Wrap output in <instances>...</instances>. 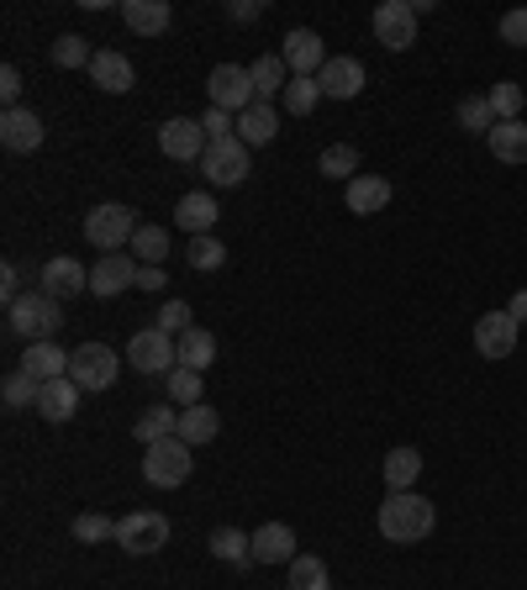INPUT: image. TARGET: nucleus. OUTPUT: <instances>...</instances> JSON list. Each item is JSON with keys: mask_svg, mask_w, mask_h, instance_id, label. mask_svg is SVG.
I'll use <instances>...</instances> for the list:
<instances>
[{"mask_svg": "<svg viewBox=\"0 0 527 590\" xmlns=\"http://www.w3.org/2000/svg\"><path fill=\"white\" fill-rule=\"evenodd\" d=\"M22 369L37 385H49V379H69V348H58V343H26V354H22Z\"/></svg>", "mask_w": 527, "mask_h": 590, "instance_id": "obj_20", "label": "nucleus"}, {"mask_svg": "<svg viewBox=\"0 0 527 590\" xmlns=\"http://www.w3.org/2000/svg\"><path fill=\"white\" fill-rule=\"evenodd\" d=\"M174 348H180V364H185V369H201V375H206V369L216 364V337L206 328L180 332V337H174Z\"/></svg>", "mask_w": 527, "mask_h": 590, "instance_id": "obj_29", "label": "nucleus"}, {"mask_svg": "<svg viewBox=\"0 0 527 590\" xmlns=\"http://www.w3.org/2000/svg\"><path fill=\"white\" fill-rule=\"evenodd\" d=\"M0 142H6V153H37L43 148V117L37 111H6L0 117Z\"/></svg>", "mask_w": 527, "mask_h": 590, "instance_id": "obj_16", "label": "nucleus"}, {"mask_svg": "<svg viewBox=\"0 0 527 590\" xmlns=\"http://www.w3.org/2000/svg\"><path fill=\"white\" fill-rule=\"evenodd\" d=\"M37 285L49 290L53 301H64V296H79V290H90V269H85L79 259H69V254H64V259H49V264H43Z\"/></svg>", "mask_w": 527, "mask_h": 590, "instance_id": "obj_17", "label": "nucleus"}, {"mask_svg": "<svg viewBox=\"0 0 527 590\" xmlns=\"http://www.w3.org/2000/svg\"><path fill=\"white\" fill-rule=\"evenodd\" d=\"M348 212L354 216H375L390 206V180H380V174H359V180H348Z\"/></svg>", "mask_w": 527, "mask_h": 590, "instance_id": "obj_23", "label": "nucleus"}, {"mask_svg": "<svg viewBox=\"0 0 527 590\" xmlns=\"http://www.w3.org/2000/svg\"><path fill=\"white\" fill-rule=\"evenodd\" d=\"M201 127H206V138H238V117H227V111H206V117H201Z\"/></svg>", "mask_w": 527, "mask_h": 590, "instance_id": "obj_46", "label": "nucleus"}, {"mask_svg": "<svg viewBox=\"0 0 527 590\" xmlns=\"http://www.w3.org/2000/svg\"><path fill=\"white\" fill-rule=\"evenodd\" d=\"M432 533V501L417 491H390L380 506V538L385 544H422Z\"/></svg>", "mask_w": 527, "mask_h": 590, "instance_id": "obj_1", "label": "nucleus"}, {"mask_svg": "<svg viewBox=\"0 0 527 590\" xmlns=\"http://www.w3.org/2000/svg\"><path fill=\"white\" fill-rule=\"evenodd\" d=\"M506 311H512L517 322H527V290H517V296H512V307H506Z\"/></svg>", "mask_w": 527, "mask_h": 590, "instance_id": "obj_51", "label": "nucleus"}, {"mask_svg": "<svg viewBox=\"0 0 527 590\" xmlns=\"http://www.w3.org/2000/svg\"><path fill=\"white\" fill-rule=\"evenodd\" d=\"M127 254H132V259H143V264H164V254H169V233H164V227H153V222H143Z\"/></svg>", "mask_w": 527, "mask_h": 590, "instance_id": "obj_37", "label": "nucleus"}, {"mask_svg": "<svg viewBox=\"0 0 527 590\" xmlns=\"http://www.w3.org/2000/svg\"><path fill=\"white\" fill-rule=\"evenodd\" d=\"M206 148H212V138H206V127H201L195 117H169L164 127H159V153L174 159V164L206 159Z\"/></svg>", "mask_w": 527, "mask_h": 590, "instance_id": "obj_9", "label": "nucleus"}, {"mask_svg": "<svg viewBox=\"0 0 527 590\" xmlns=\"http://www.w3.org/2000/svg\"><path fill=\"white\" fill-rule=\"evenodd\" d=\"M164 285H169L164 264H143V269H138V290H148V296H164Z\"/></svg>", "mask_w": 527, "mask_h": 590, "instance_id": "obj_47", "label": "nucleus"}, {"mask_svg": "<svg viewBox=\"0 0 527 590\" xmlns=\"http://www.w3.org/2000/svg\"><path fill=\"white\" fill-rule=\"evenodd\" d=\"M79 385L74 379H49L43 390H37V417L43 422H74V411H79Z\"/></svg>", "mask_w": 527, "mask_h": 590, "instance_id": "obj_21", "label": "nucleus"}, {"mask_svg": "<svg viewBox=\"0 0 527 590\" xmlns=\"http://www.w3.org/2000/svg\"><path fill=\"white\" fill-rule=\"evenodd\" d=\"M143 480H148V485H159V491L185 485V480H191V443H180V438L148 443V453H143Z\"/></svg>", "mask_w": 527, "mask_h": 590, "instance_id": "obj_6", "label": "nucleus"}, {"mask_svg": "<svg viewBox=\"0 0 527 590\" xmlns=\"http://www.w3.org/2000/svg\"><path fill=\"white\" fill-rule=\"evenodd\" d=\"M485 100H491V111H496V121H523V85H512V79H502V85H496V90L485 95Z\"/></svg>", "mask_w": 527, "mask_h": 590, "instance_id": "obj_42", "label": "nucleus"}, {"mask_svg": "<svg viewBox=\"0 0 527 590\" xmlns=\"http://www.w3.org/2000/svg\"><path fill=\"white\" fill-rule=\"evenodd\" d=\"M517 332H523V322L512 317V311H485L475 322V354L480 358H512V348H517Z\"/></svg>", "mask_w": 527, "mask_h": 590, "instance_id": "obj_12", "label": "nucleus"}, {"mask_svg": "<svg viewBox=\"0 0 527 590\" xmlns=\"http://www.w3.org/2000/svg\"><path fill=\"white\" fill-rule=\"evenodd\" d=\"M216 432H222V417L201 401V406H185V411H180V432H174V438L191 443V449H201V443H212Z\"/></svg>", "mask_w": 527, "mask_h": 590, "instance_id": "obj_26", "label": "nucleus"}, {"mask_svg": "<svg viewBox=\"0 0 527 590\" xmlns=\"http://www.w3.org/2000/svg\"><path fill=\"white\" fill-rule=\"evenodd\" d=\"M316 100H322V85H316L312 74H290V85H286V111L290 117H312Z\"/></svg>", "mask_w": 527, "mask_h": 590, "instance_id": "obj_33", "label": "nucleus"}, {"mask_svg": "<svg viewBox=\"0 0 527 590\" xmlns=\"http://www.w3.org/2000/svg\"><path fill=\"white\" fill-rule=\"evenodd\" d=\"M286 69L290 74H322V64H327V47H322V37H316L312 26H295V32H286Z\"/></svg>", "mask_w": 527, "mask_h": 590, "instance_id": "obj_14", "label": "nucleus"}, {"mask_svg": "<svg viewBox=\"0 0 527 590\" xmlns=\"http://www.w3.org/2000/svg\"><path fill=\"white\" fill-rule=\"evenodd\" d=\"M127 364H132L138 375L164 379L169 369H180V348H174V337H169L164 328H143L132 343H127Z\"/></svg>", "mask_w": 527, "mask_h": 590, "instance_id": "obj_7", "label": "nucleus"}, {"mask_svg": "<svg viewBox=\"0 0 527 590\" xmlns=\"http://www.w3.org/2000/svg\"><path fill=\"white\" fill-rule=\"evenodd\" d=\"M354 169H359V148H354V142H333V148L322 153V174H327V180H359Z\"/></svg>", "mask_w": 527, "mask_h": 590, "instance_id": "obj_40", "label": "nucleus"}, {"mask_svg": "<svg viewBox=\"0 0 527 590\" xmlns=\"http://www.w3.org/2000/svg\"><path fill=\"white\" fill-rule=\"evenodd\" d=\"M254 559L259 565H290L295 559V533H290L286 522H264L259 533H254Z\"/></svg>", "mask_w": 527, "mask_h": 590, "instance_id": "obj_22", "label": "nucleus"}, {"mask_svg": "<svg viewBox=\"0 0 527 590\" xmlns=\"http://www.w3.org/2000/svg\"><path fill=\"white\" fill-rule=\"evenodd\" d=\"M159 328H164L169 337H174V332H191L195 328L191 307H185V301H164V307H159Z\"/></svg>", "mask_w": 527, "mask_h": 590, "instance_id": "obj_44", "label": "nucleus"}, {"mask_svg": "<svg viewBox=\"0 0 527 590\" xmlns=\"http://www.w3.org/2000/svg\"><path fill=\"white\" fill-rule=\"evenodd\" d=\"M316 85H322L327 100H354L364 90V64L359 58H327L322 74H316Z\"/></svg>", "mask_w": 527, "mask_h": 590, "instance_id": "obj_18", "label": "nucleus"}, {"mask_svg": "<svg viewBox=\"0 0 527 590\" xmlns=\"http://www.w3.org/2000/svg\"><path fill=\"white\" fill-rule=\"evenodd\" d=\"M275 132H280V111H275L269 100L248 106V111L238 117V138L248 142V148H264V142H275Z\"/></svg>", "mask_w": 527, "mask_h": 590, "instance_id": "obj_25", "label": "nucleus"}, {"mask_svg": "<svg viewBox=\"0 0 527 590\" xmlns=\"http://www.w3.org/2000/svg\"><path fill=\"white\" fill-rule=\"evenodd\" d=\"M121 22L132 26L138 37H164L174 11H169V0H121Z\"/></svg>", "mask_w": 527, "mask_h": 590, "instance_id": "obj_19", "label": "nucleus"}, {"mask_svg": "<svg viewBox=\"0 0 527 590\" xmlns=\"http://www.w3.org/2000/svg\"><path fill=\"white\" fill-rule=\"evenodd\" d=\"M454 117H459L464 132H480V138H491V127H496V111H491V100H485V95H464Z\"/></svg>", "mask_w": 527, "mask_h": 590, "instance_id": "obj_34", "label": "nucleus"}, {"mask_svg": "<svg viewBox=\"0 0 527 590\" xmlns=\"http://www.w3.org/2000/svg\"><path fill=\"white\" fill-rule=\"evenodd\" d=\"M74 538L79 544H117V522L100 517V512H79L74 517Z\"/></svg>", "mask_w": 527, "mask_h": 590, "instance_id": "obj_41", "label": "nucleus"}, {"mask_svg": "<svg viewBox=\"0 0 527 590\" xmlns=\"http://www.w3.org/2000/svg\"><path fill=\"white\" fill-rule=\"evenodd\" d=\"M248 74H254V90H259V100H269V95H286L290 85V69L280 53H264V58H254L248 64Z\"/></svg>", "mask_w": 527, "mask_h": 590, "instance_id": "obj_30", "label": "nucleus"}, {"mask_svg": "<svg viewBox=\"0 0 527 590\" xmlns=\"http://www.w3.org/2000/svg\"><path fill=\"white\" fill-rule=\"evenodd\" d=\"M380 470H385V485H390V491H411L417 474H422V453L417 449H390Z\"/></svg>", "mask_w": 527, "mask_h": 590, "instance_id": "obj_31", "label": "nucleus"}, {"mask_svg": "<svg viewBox=\"0 0 527 590\" xmlns=\"http://www.w3.org/2000/svg\"><path fill=\"white\" fill-rule=\"evenodd\" d=\"M0 296H6V307H11V301H22V269H17L11 259L0 264Z\"/></svg>", "mask_w": 527, "mask_h": 590, "instance_id": "obj_48", "label": "nucleus"}, {"mask_svg": "<svg viewBox=\"0 0 527 590\" xmlns=\"http://www.w3.org/2000/svg\"><path fill=\"white\" fill-rule=\"evenodd\" d=\"M138 269L143 264L132 254H100V264L90 269V296H121V290H138Z\"/></svg>", "mask_w": 527, "mask_h": 590, "instance_id": "obj_13", "label": "nucleus"}, {"mask_svg": "<svg viewBox=\"0 0 527 590\" xmlns=\"http://www.w3.org/2000/svg\"><path fill=\"white\" fill-rule=\"evenodd\" d=\"M164 544H169V517H159V512H127V517H117V548H127V554H159Z\"/></svg>", "mask_w": 527, "mask_h": 590, "instance_id": "obj_11", "label": "nucleus"}, {"mask_svg": "<svg viewBox=\"0 0 527 590\" xmlns=\"http://www.w3.org/2000/svg\"><path fill=\"white\" fill-rule=\"evenodd\" d=\"M201 385H206V379H201V369H185V364L164 375V390H169V401H174V406H201Z\"/></svg>", "mask_w": 527, "mask_h": 590, "instance_id": "obj_35", "label": "nucleus"}, {"mask_svg": "<svg viewBox=\"0 0 527 590\" xmlns=\"http://www.w3.org/2000/svg\"><path fill=\"white\" fill-rule=\"evenodd\" d=\"M0 95H6V111H17V95H22V69L17 64L0 69Z\"/></svg>", "mask_w": 527, "mask_h": 590, "instance_id": "obj_49", "label": "nucleus"}, {"mask_svg": "<svg viewBox=\"0 0 527 590\" xmlns=\"http://www.w3.org/2000/svg\"><path fill=\"white\" fill-rule=\"evenodd\" d=\"M90 58H96V47L85 43L79 32H69V37L53 43V64H58V69H90Z\"/></svg>", "mask_w": 527, "mask_h": 590, "instance_id": "obj_39", "label": "nucleus"}, {"mask_svg": "<svg viewBox=\"0 0 527 590\" xmlns=\"http://www.w3.org/2000/svg\"><path fill=\"white\" fill-rule=\"evenodd\" d=\"M206 95H212L216 111H227V117H243L248 106H259L254 74L243 69V64H216L212 79H206Z\"/></svg>", "mask_w": 527, "mask_h": 590, "instance_id": "obj_5", "label": "nucleus"}, {"mask_svg": "<svg viewBox=\"0 0 527 590\" xmlns=\"http://www.w3.org/2000/svg\"><path fill=\"white\" fill-rule=\"evenodd\" d=\"M6 328H11V337H26V343H49V337H58V328H64V301H53L49 290H26L22 301H11L6 307Z\"/></svg>", "mask_w": 527, "mask_h": 590, "instance_id": "obj_2", "label": "nucleus"}, {"mask_svg": "<svg viewBox=\"0 0 527 590\" xmlns=\"http://www.w3.org/2000/svg\"><path fill=\"white\" fill-rule=\"evenodd\" d=\"M206 548H212L222 565H238V569L259 565V559H254V538H243L238 527H216L212 538H206Z\"/></svg>", "mask_w": 527, "mask_h": 590, "instance_id": "obj_28", "label": "nucleus"}, {"mask_svg": "<svg viewBox=\"0 0 527 590\" xmlns=\"http://www.w3.org/2000/svg\"><path fill=\"white\" fill-rule=\"evenodd\" d=\"M290 590H333L327 586V565L316 554H295L290 559Z\"/></svg>", "mask_w": 527, "mask_h": 590, "instance_id": "obj_36", "label": "nucleus"}, {"mask_svg": "<svg viewBox=\"0 0 527 590\" xmlns=\"http://www.w3.org/2000/svg\"><path fill=\"white\" fill-rule=\"evenodd\" d=\"M138 212L132 206H121V201H106L96 212H85V243L100 248V254H127L132 248V237H138Z\"/></svg>", "mask_w": 527, "mask_h": 590, "instance_id": "obj_3", "label": "nucleus"}, {"mask_svg": "<svg viewBox=\"0 0 527 590\" xmlns=\"http://www.w3.org/2000/svg\"><path fill=\"white\" fill-rule=\"evenodd\" d=\"M138 438H143V449L148 443H164V438H174L180 432V417L169 411V406H148L143 417H138V427H132Z\"/></svg>", "mask_w": 527, "mask_h": 590, "instance_id": "obj_32", "label": "nucleus"}, {"mask_svg": "<svg viewBox=\"0 0 527 590\" xmlns=\"http://www.w3.org/2000/svg\"><path fill=\"white\" fill-rule=\"evenodd\" d=\"M485 142L502 164H527V121H496Z\"/></svg>", "mask_w": 527, "mask_h": 590, "instance_id": "obj_27", "label": "nucleus"}, {"mask_svg": "<svg viewBox=\"0 0 527 590\" xmlns=\"http://www.w3.org/2000/svg\"><path fill=\"white\" fill-rule=\"evenodd\" d=\"M191 264L195 269H222V264H227V243H222V237H191Z\"/></svg>", "mask_w": 527, "mask_h": 590, "instance_id": "obj_43", "label": "nucleus"}, {"mask_svg": "<svg viewBox=\"0 0 527 590\" xmlns=\"http://www.w3.org/2000/svg\"><path fill=\"white\" fill-rule=\"evenodd\" d=\"M227 17H233V22H259L264 6L259 0H233V6H227Z\"/></svg>", "mask_w": 527, "mask_h": 590, "instance_id": "obj_50", "label": "nucleus"}, {"mask_svg": "<svg viewBox=\"0 0 527 590\" xmlns=\"http://www.w3.org/2000/svg\"><path fill=\"white\" fill-rule=\"evenodd\" d=\"M216 216H222V206H216L212 195H201V190H191V195L174 206V222H180V227H185L191 237H206V233H212Z\"/></svg>", "mask_w": 527, "mask_h": 590, "instance_id": "obj_24", "label": "nucleus"}, {"mask_svg": "<svg viewBox=\"0 0 527 590\" xmlns=\"http://www.w3.org/2000/svg\"><path fill=\"white\" fill-rule=\"evenodd\" d=\"M369 26H375V43H385L390 53H407L417 43V11H411V0H380Z\"/></svg>", "mask_w": 527, "mask_h": 590, "instance_id": "obj_8", "label": "nucleus"}, {"mask_svg": "<svg viewBox=\"0 0 527 590\" xmlns=\"http://www.w3.org/2000/svg\"><path fill=\"white\" fill-rule=\"evenodd\" d=\"M37 390H43V385L26 375V369H17V375L0 379V401L11 406V411H22V406H37Z\"/></svg>", "mask_w": 527, "mask_h": 590, "instance_id": "obj_38", "label": "nucleus"}, {"mask_svg": "<svg viewBox=\"0 0 527 590\" xmlns=\"http://www.w3.org/2000/svg\"><path fill=\"white\" fill-rule=\"evenodd\" d=\"M117 369H121V358H117V348H106V343H79L69 354V379L85 396L111 390V385H117Z\"/></svg>", "mask_w": 527, "mask_h": 590, "instance_id": "obj_4", "label": "nucleus"}, {"mask_svg": "<svg viewBox=\"0 0 527 590\" xmlns=\"http://www.w3.org/2000/svg\"><path fill=\"white\" fill-rule=\"evenodd\" d=\"M502 43L527 47V6H517V11H506L502 17Z\"/></svg>", "mask_w": 527, "mask_h": 590, "instance_id": "obj_45", "label": "nucleus"}, {"mask_svg": "<svg viewBox=\"0 0 527 590\" xmlns=\"http://www.w3.org/2000/svg\"><path fill=\"white\" fill-rule=\"evenodd\" d=\"M90 79H96L100 90L127 95L132 85H138V69H132V58L117 53V47H96V58H90Z\"/></svg>", "mask_w": 527, "mask_h": 590, "instance_id": "obj_15", "label": "nucleus"}, {"mask_svg": "<svg viewBox=\"0 0 527 590\" xmlns=\"http://www.w3.org/2000/svg\"><path fill=\"white\" fill-rule=\"evenodd\" d=\"M248 142L243 138H216L206 148V159H201V174L212 180V185H243L248 180Z\"/></svg>", "mask_w": 527, "mask_h": 590, "instance_id": "obj_10", "label": "nucleus"}]
</instances>
